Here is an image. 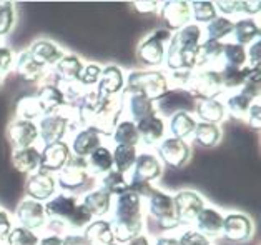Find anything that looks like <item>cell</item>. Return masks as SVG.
<instances>
[{
	"label": "cell",
	"instance_id": "1f68e13d",
	"mask_svg": "<svg viewBox=\"0 0 261 245\" xmlns=\"http://www.w3.org/2000/svg\"><path fill=\"white\" fill-rule=\"evenodd\" d=\"M12 165L18 172L30 175L40 169V149L37 147H23V149H12Z\"/></svg>",
	"mask_w": 261,
	"mask_h": 245
},
{
	"label": "cell",
	"instance_id": "e575fe53",
	"mask_svg": "<svg viewBox=\"0 0 261 245\" xmlns=\"http://www.w3.org/2000/svg\"><path fill=\"white\" fill-rule=\"evenodd\" d=\"M108 139H110V142L115 147L117 145H132V147L140 145L137 124L125 117H122L117 122V125L113 127V130L108 135Z\"/></svg>",
	"mask_w": 261,
	"mask_h": 245
},
{
	"label": "cell",
	"instance_id": "816d5d0a",
	"mask_svg": "<svg viewBox=\"0 0 261 245\" xmlns=\"http://www.w3.org/2000/svg\"><path fill=\"white\" fill-rule=\"evenodd\" d=\"M92 220H93L92 214L79 201V205H77V209H75L72 218H70L67 229H68V232H82Z\"/></svg>",
	"mask_w": 261,
	"mask_h": 245
},
{
	"label": "cell",
	"instance_id": "7bdbcfd3",
	"mask_svg": "<svg viewBox=\"0 0 261 245\" xmlns=\"http://www.w3.org/2000/svg\"><path fill=\"white\" fill-rule=\"evenodd\" d=\"M231 30H233V18L221 17V15H218L212 22H208L206 25L201 27L203 38L205 40H216V42H225V38L231 35Z\"/></svg>",
	"mask_w": 261,
	"mask_h": 245
},
{
	"label": "cell",
	"instance_id": "03108f58",
	"mask_svg": "<svg viewBox=\"0 0 261 245\" xmlns=\"http://www.w3.org/2000/svg\"><path fill=\"white\" fill-rule=\"evenodd\" d=\"M5 214H7V212H5L4 209H0V218H2V217H4Z\"/></svg>",
	"mask_w": 261,
	"mask_h": 245
},
{
	"label": "cell",
	"instance_id": "e7e4bbea",
	"mask_svg": "<svg viewBox=\"0 0 261 245\" xmlns=\"http://www.w3.org/2000/svg\"><path fill=\"white\" fill-rule=\"evenodd\" d=\"M153 245H178L176 235L175 234L160 235V237H156V240L153 242Z\"/></svg>",
	"mask_w": 261,
	"mask_h": 245
},
{
	"label": "cell",
	"instance_id": "ab89813d",
	"mask_svg": "<svg viewBox=\"0 0 261 245\" xmlns=\"http://www.w3.org/2000/svg\"><path fill=\"white\" fill-rule=\"evenodd\" d=\"M253 100L250 95L243 90H237V92H231L226 95V99L223 100V104H225V108H226V115H230L233 119H246V114L250 110V107Z\"/></svg>",
	"mask_w": 261,
	"mask_h": 245
},
{
	"label": "cell",
	"instance_id": "8fae6325",
	"mask_svg": "<svg viewBox=\"0 0 261 245\" xmlns=\"http://www.w3.org/2000/svg\"><path fill=\"white\" fill-rule=\"evenodd\" d=\"M254 234L253 220L243 212H228L223 214L221 237L231 243H245L251 240Z\"/></svg>",
	"mask_w": 261,
	"mask_h": 245
},
{
	"label": "cell",
	"instance_id": "db71d44e",
	"mask_svg": "<svg viewBox=\"0 0 261 245\" xmlns=\"http://www.w3.org/2000/svg\"><path fill=\"white\" fill-rule=\"evenodd\" d=\"M213 4H215L216 12H218V15L221 17L231 18L233 15L238 14L240 2H234V0H223V2H213Z\"/></svg>",
	"mask_w": 261,
	"mask_h": 245
},
{
	"label": "cell",
	"instance_id": "681fc988",
	"mask_svg": "<svg viewBox=\"0 0 261 245\" xmlns=\"http://www.w3.org/2000/svg\"><path fill=\"white\" fill-rule=\"evenodd\" d=\"M175 235H176L178 245H213V242L210 240V238H206L193 227H187V229L180 227L176 230Z\"/></svg>",
	"mask_w": 261,
	"mask_h": 245
},
{
	"label": "cell",
	"instance_id": "4dcf8cb0",
	"mask_svg": "<svg viewBox=\"0 0 261 245\" xmlns=\"http://www.w3.org/2000/svg\"><path fill=\"white\" fill-rule=\"evenodd\" d=\"M52 69H54V75L57 77L55 82L72 83L79 80L82 69H84V60L75 54H65Z\"/></svg>",
	"mask_w": 261,
	"mask_h": 245
},
{
	"label": "cell",
	"instance_id": "7c38bea8",
	"mask_svg": "<svg viewBox=\"0 0 261 245\" xmlns=\"http://www.w3.org/2000/svg\"><path fill=\"white\" fill-rule=\"evenodd\" d=\"M156 157L160 162L173 167V169H181L188 164L190 157H192V147L187 140H180L168 135L165 137L156 147Z\"/></svg>",
	"mask_w": 261,
	"mask_h": 245
},
{
	"label": "cell",
	"instance_id": "603a6c76",
	"mask_svg": "<svg viewBox=\"0 0 261 245\" xmlns=\"http://www.w3.org/2000/svg\"><path fill=\"white\" fill-rule=\"evenodd\" d=\"M37 100L45 114H54V112H62L67 108V99L63 94L62 87L59 85V82H48L43 80L40 83V87L35 92Z\"/></svg>",
	"mask_w": 261,
	"mask_h": 245
},
{
	"label": "cell",
	"instance_id": "f1b7e54d",
	"mask_svg": "<svg viewBox=\"0 0 261 245\" xmlns=\"http://www.w3.org/2000/svg\"><path fill=\"white\" fill-rule=\"evenodd\" d=\"M82 235L88 245H118L115 240V232L108 218H93L82 230Z\"/></svg>",
	"mask_w": 261,
	"mask_h": 245
},
{
	"label": "cell",
	"instance_id": "52a82bcc",
	"mask_svg": "<svg viewBox=\"0 0 261 245\" xmlns=\"http://www.w3.org/2000/svg\"><path fill=\"white\" fill-rule=\"evenodd\" d=\"M170 37L171 32L167 29H156L140 40L137 47V60L142 63L143 69H158L163 65Z\"/></svg>",
	"mask_w": 261,
	"mask_h": 245
},
{
	"label": "cell",
	"instance_id": "9a60e30c",
	"mask_svg": "<svg viewBox=\"0 0 261 245\" xmlns=\"http://www.w3.org/2000/svg\"><path fill=\"white\" fill-rule=\"evenodd\" d=\"M163 175V164L160 159L156 157V153L143 150L138 152L135 165L130 172L128 182H140V184H155L156 180H160Z\"/></svg>",
	"mask_w": 261,
	"mask_h": 245
},
{
	"label": "cell",
	"instance_id": "30bf717a",
	"mask_svg": "<svg viewBox=\"0 0 261 245\" xmlns=\"http://www.w3.org/2000/svg\"><path fill=\"white\" fill-rule=\"evenodd\" d=\"M14 224L20 227L30 229L34 232H40L47 229L48 218L45 215V207L43 202H37L34 198H22L18 202L17 209L14 212Z\"/></svg>",
	"mask_w": 261,
	"mask_h": 245
},
{
	"label": "cell",
	"instance_id": "5bb4252c",
	"mask_svg": "<svg viewBox=\"0 0 261 245\" xmlns=\"http://www.w3.org/2000/svg\"><path fill=\"white\" fill-rule=\"evenodd\" d=\"M205 198L201 193L185 189L178 190L173 195V207H175V215L180 225H192L196 215L200 214L201 209L205 207Z\"/></svg>",
	"mask_w": 261,
	"mask_h": 245
},
{
	"label": "cell",
	"instance_id": "6da1fadb",
	"mask_svg": "<svg viewBox=\"0 0 261 245\" xmlns=\"http://www.w3.org/2000/svg\"><path fill=\"white\" fill-rule=\"evenodd\" d=\"M110 224L115 232L118 245L132 240L133 237L143 234L145 229V207L143 198L133 190H126L113 198L110 210Z\"/></svg>",
	"mask_w": 261,
	"mask_h": 245
},
{
	"label": "cell",
	"instance_id": "f5cc1de1",
	"mask_svg": "<svg viewBox=\"0 0 261 245\" xmlns=\"http://www.w3.org/2000/svg\"><path fill=\"white\" fill-rule=\"evenodd\" d=\"M14 62H15V54L10 47H5V45H0V75H5L10 72V69H14Z\"/></svg>",
	"mask_w": 261,
	"mask_h": 245
},
{
	"label": "cell",
	"instance_id": "44dd1931",
	"mask_svg": "<svg viewBox=\"0 0 261 245\" xmlns=\"http://www.w3.org/2000/svg\"><path fill=\"white\" fill-rule=\"evenodd\" d=\"M7 139L12 149H23V147H34L39 140V128L37 122L14 119L7 125Z\"/></svg>",
	"mask_w": 261,
	"mask_h": 245
},
{
	"label": "cell",
	"instance_id": "4316f807",
	"mask_svg": "<svg viewBox=\"0 0 261 245\" xmlns=\"http://www.w3.org/2000/svg\"><path fill=\"white\" fill-rule=\"evenodd\" d=\"M27 50L37 62L42 63V65L47 69H52L55 63L67 54L59 43H55L54 40H48V38H39V40L32 42Z\"/></svg>",
	"mask_w": 261,
	"mask_h": 245
},
{
	"label": "cell",
	"instance_id": "83f0119b",
	"mask_svg": "<svg viewBox=\"0 0 261 245\" xmlns=\"http://www.w3.org/2000/svg\"><path fill=\"white\" fill-rule=\"evenodd\" d=\"M193 115L196 122H205V124H213V125H220L228 117L225 104H223L221 99L195 100Z\"/></svg>",
	"mask_w": 261,
	"mask_h": 245
},
{
	"label": "cell",
	"instance_id": "6125c7cd",
	"mask_svg": "<svg viewBox=\"0 0 261 245\" xmlns=\"http://www.w3.org/2000/svg\"><path fill=\"white\" fill-rule=\"evenodd\" d=\"M132 7H135L140 14H150V12H156L160 9V2H148V0H143V2H133Z\"/></svg>",
	"mask_w": 261,
	"mask_h": 245
},
{
	"label": "cell",
	"instance_id": "f6af8a7d",
	"mask_svg": "<svg viewBox=\"0 0 261 245\" xmlns=\"http://www.w3.org/2000/svg\"><path fill=\"white\" fill-rule=\"evenodd\" d=\"M250 67H241V69H218L221 75V83L225 92H237L245 87L248 82V75H250Z\"/></svg>",
	"mask_w": 261,
	"mask_h": 245
},
{
	"label": "cell",
	"instance_id": "5b68a950",
	"mask_svg": "<svg viewBox=\"0 0 261 245\" xmlns=\"http://www.w3.org/2000/svg\"><path fill=\"white\" fill-rule=\"evenodd\" d=\"M79 205V197L72 195V193H63L57 192L52 198H48L47 202H43L45 207V215L48 218L47 229L57 232V234H67L68 229L67 225L72 218L75 209Z\"/></svg>",
	"mask_w": 261,
	"mask_h": 245
},
{
	"label": "cell",
	"instance_id": "3957f363",
	"mask_svg": "<svg viewBox=\"0 0 261 245\" xmlns=\"http://www.w3.org/2000/svg\"><path fill=\"white\" fill-rule=\"evenodd\" d=\"M170 88L168 75L162 69L132 70L125 75L126 94H140L150 100H158Z\"/></svg>",
	"mask_w": 261,
	"mask_h": 245
},
{
	"label": "cell",
	"instance_id": "cb8c5ba5",
	"mask_svg": "<svg viewBox=\"0 0 261 245\" xmlns=\"http://www.w3.org/2000/svg\"><path fill=\"white\" fill-rule=\"evenodd\" d=\"M14 70L23 82L29 83H42L45 80V77L50 74V69L43 67L42 63L37 62L30 55L29 50H22L20 54L15 55Z\"/></svg>",
	"mask_w": 261,
	"mask_h": 245
},
{
	"label": "cell",
	"instance_id": "91938a15",
	"mask_svg": "<svg viewBox=\"0 0 261 245\" xmlns=\"http://www.w3.org/2000/svg\"><path fill=\"white\" fill-rule=\"evenodd\" d=\"M39 245H63V235L52 230H47L45 234L40 235Z\"/></svg>",
	"mask_w": 261,
	"mask_h": 245
},
{
	"label": "cell",
	"instance_id": "e0dca14e",
	"mask_svg": "<svg viewBox=\"0 0 261 245\" xmlns=\"http://www.w3.org/2000/svg\"><path fill=\"white\" fill-rule=\"evenodd\" d=\"M162 22L165 24V29L168 32H176L188 24H192V14H190V2H183V0H168V2H162L160 9H158Z\"/></svg>",
	"mask_w": 261,
	"mask_h": 245
},
{
	"label": "cell",
	"instance_id": "8d00e7d4",
	"mask_svg": "<svg viewBox=\"0 0 261 245\" xmlns=\"http://www.w3.org/2000/svg\"><path fill=\"white\" fill-rule=\"evenodd\" d=\"M196 125V119L193 114L188 112H178L171 115L167 122V128L170 130V135L180 140H188L193 135Z\"/></svg>",
	"mask_w": 261,
	"mask_h": 245
},
{
	"label": "cell",
	"instance_id": "6f0895ef",
	"mask_svg": "<svg viewBox=\"0 0 261 245\" xmlns=\"http://www.w3.org/2000/svg\"><path fill=\"white\" fill-rule=\"evenodd\" d=\"M261 107H259V102H253L251 107H250V110H248L246 114V122H248V125H250L251 128H254V130H259V125H261Z\"/></svg>",
	"mask_w": 261,
	"mask_h": 245
},
{
	"label": "cell",
	"instance_id": "7dc6e473",
	"mask_svg": "<svg viewBox=\"0 0 261 245\" xmlns=\"http://www.w3.org/2000/svg\"><path fill=\"white\" fill-rule=\"evenodd\" d=\"M100 74H101L100 63L97 62L84 63V69H82L77 83L84 90H95V87H97V83L100 80Z\"/></svg>",
	"mask_w": 261,
	"mask_h": 245
},
{
	"label": "cell",
	"instance_id": "680465c9",
	"mask_svg": "<svg viewBox=\"0 0 261 245\" xmlns=\"http://www.w3.org/2000/svg\"><path fill=\"white\" fill-rule=\"evenodd\" d=\"M258 12H259V2H256V0H251V2H240L238 14H243L248 18H253L258 15Z\"/></svg>",
	"mask_w": 261,
	"mask_h": 245
},
{
	"label": "cell",
	"instance_id": "b9f144b4",
	"mask_svg": "<svg viewBox=\"0 0 261 245\" xmlns=\"http://www.w3.org/2000/svg\"><path fill=\"white\" fill-rule=\"evenodd\" d=\"M221 137H223V132H221L220 125L205 124V122H196L193 135H192L195 144L200 147H205V149L218 145Z\"/></svg>",
	"mask_w": 261,
	"mask_h": 245
},
{
	"label": "cell",
	"instance_id": "ee69618b",
	"mask_svg": "<svg viewBox=\"0 0 261 245\" xmlns=\"http://www.w3.org/2000/svg\"><path fill=\"white\" fill-rule=\"evenodd\" d=\"M15 117L14 119H20V120H30V122H37L42 115L43 110L37 100L35 94L32 95H23L15 102Z\"/></svg>",
	"mask_w": 261,
	"mask_h": 245
},
{
	"label": "cell",
	"instance_id": "d6986e66",
	"mask_svg": "<svg viewBox=\"0 0 261 245\" xmlns=\"http://www.w3.org/2000/svg\"><path fill=\"white\" fill-rule=\"evenodd\" d=\"M70 157H72V152H70L67 140L55 142V144H50V145H43L40 150V169L39 170L54 173L55 175L57 172H60L63 167L68 164Z\"/></svg>",
	"mask_w": 261,
	"mask_h": 245
},
{
	"label": "cell",
	"instance_id": "9c48e42d",
	"mask_svg": "<svg viewBox=\"0 0 261 245\" xmlns=\"http://www.w3.org/2000/svg\"><path fill=\"white\" fill-rule=\"evenodd\" d=\"M37 128H39V140H42L43 145L62 142L72 132V117L67 108L62 112L45 114L37 120Z\"/></svg>",
	"mask_w": 261,
	"mask_h": 245
},
{
	"label": "cell",
	"instance_id": "4fadbf2b",
	"mask_svg": "<svg viewBox=\"0 0 261 245\" xmlns=\"http://www.w3.org/2000/svg\"><path fill=\"white\" fill-rule=\"evenodd\" d=\"M155 110L163 119H170L178 112L193 114L195 99L185 88H168L160 99L155 100Z\"/></svg>",
	"mask_w": 261,
	"mask_h": 245
},
{
	"label": "cell",
	"instance_id": "be15d7a7",
	"mask_svg": "<svg viewBox=\"0 0 261 245\" xmlns=\"http://www.w3.org/2000/svg\"><path fill=\"white\" fill-rule=\"evenodd\" d=\"M122 245H153V240H151V238L146 235V234H140V235L133 237L132 240L125 242Z\"/></svg>",
	"mask_w": 261,
	"mask_h": 245
},
{
	"label": "cell",
	"instance_id": "484cf974",
	"mask_svg": "<svg viewBox=\"0 0 261 245\" xmlns=\"http://www.w3.org/2000/svg\"><path fill=\"white\" fill-rule=\"evenodd\" d=\"M221 227H223V212H220L216 207L205 205L201 212L193 220V229L198 230L210 240L216 237H221Z\"/></svg>",
	"mask_w": 261,
	"mask_h": 245
},
{
	"label": "cell",
	"instance_id": "9f6ffc18",
	"mask_svg": "<svg viewBox=\"0 0 261 245\" xmlns=\"http://www.w3.org/2000/svg\"><path fill=\"white\" fill-rule=\"evenodd\" d=\"M14 227V220L9 215V212L0 218V245H9V237H10V230Z\"/></svg>",
	"mask_w": 261,
	"mask_h": 245
},
{
	"label": "cell",
	"instance_id": "c3c4849f",
	"mask_svg": "<svg viewBox=\"0 0 261 245\" xmlns=\"http://www.w3.org/2000/svg\"><path fill=\"white\" fill-rule=\"evenodd\" d=\"M39 238H40L39 232H34L30 229H25L14 224V227L10 230L9 245H39Z\"/></svg>",
	"mask_w": 261,
	"mask_h": 245
},
{
	"label": "cell",
	"instance_id": "f546056e",
	"mask_svg": "<svg viewBox=\"0 0 261 245\" xmlns=\"http://www.w3.org/2000/svg\"><path fill=\"white\" fill-rule=\"evenodd\" d=\"M79 201L88 212H90L93 218H105L107 215H110L113 198L110 195H107L105 192H101L98 189L87 190Z\"/></svg>",
	"mask_w": 261,
	"mask_h": 245
},
{
	"label": "cell",
	"instance_id": "f35d334b",
	"mask_svg": "<svg viewBox=\"0 0 261 245\" xmlns=\"http://www.w3.org/2000/svg\"><path fill=\"white\" fill-rule=\"evenodd\" d=\"M246 65V47H241L234 42H223L218 69H241Z\"/></svg>",
	"mask_w": 261,
	"mask_h": 245
},
{
	"label": "cell",
	"instance_id": "d4e9b609",
	"mask_svg": "<svg viewBox=\"0 0 261 245\" xmlns=\"http://www.w3.org/2000/svg\"><path fill=\"white\" fill-rule=\"evenodd\" d=\"M155 102L146 99L140 94H122V117L130 119L132 122L142 120L148 115L155 114Z\"/></svg>",
	"mask_w": 261,
	"mask_h": 245
},
{
	"label": "cell",
	"instance_id": "277c9868",
	"mask_svg": "<svg viewBox=\"0 0 261 245\" xmlns=\"http://www.w3.org/2000/svg\"><path fill=\"white\" fill-rule=\"evenodd\" d=\"M145 214H148L153 220L160 225V229L173 232L181 227L176 220L175 207H173V195L162 189L153 187L151 192L143 198Z\"/></svg>",
	"mask_w": 261,
	"mask_h": 245
},
{
	"label": "cell",
	"instance_id": "bcb514c9",
	"mask_svg": "<svg viewBox=\"0 0 261 245\" xmlns=\"http://www.w3.org/2000/svg\"><path fill=\"white\" fill-rule=\"evenodd\" d=\"M190 14H192V22L196 25H206L213 18L218 17V12L215 9L213 2H190Z\"/></svg>",
	"mask_w": 261,
	"mask_h": 245
},
{
	"label": "cell",
	"instance_id": "d590c367",
	"mask_svg": "<svg viewBox=\"0 0 261 245\" xmlns=\"http://www.w3.org/2000/svg\"><path fill=\"white\" fill-rule=\"evenodd\" d=\"M221 50L223 42L205 40L203 38L198 47V54H196V69H218Z\"/></svg>",
	"mask_w": 261,
	"mask_h": 245
},
{
	"label": "cell",
	"instance_id": "7a4b0ae2",
	"mask_svg": "<svg viewBox=\"0 0 261 245\" xmlns=\"http://www.w3.org/2000/svg\"><path fill=\"white\" fill-rule=\"evenodd\" d=\"M203 40L201 27L196 24H188L187 27L171 34L165 52V72H192L196 69V54Z\"/></svg>",
	"mask_w": 261,
	"mask_h": 245
},
{
	"label": "cell",
	"instance_id": "ffe728a7",
	"mask_svg": "<svg viewBox=\"0 0 261 245\" xmlns=\"http://www.w3.org/2000/svg\"><path fill=\"white\" fill-rule=\"evenodd\" d=\"M125 72L122 67L115 63H108L101 67L100 80L95 87V92L98 97H118L125 90Z\"/></svg>",
	"mask_w": 261,
	"mask_h": 245
},
{
	"label": "cell",
	"instance_id": "ba28073f",
	"mask_svg": "<svg viewBox=\"0 0 261 245\" xmlns=\"http://www.w3.org/2000/svg\"><path fill=\"white\" fill-rule=\"evenodd\" d=\"M92 179L93 177L88 173L85 159L73 155L60 172L55 173L57 189H60L63 193H72V195H77L82 190L87 192V185L90 184Z\"/></svg>",
	"mask_w": 261,
	"mask_h": 245
},
{
	"label": "cell",
	"instance_id": "11a10c76",
	"mask_svg": "<svg viewBox=\"0 0 261 245\" xmlns=\"http://www.w3.org/2000/svg\"><path fill=\"white\" fill-rule=\"evenodd\" d=\"M246 60L250 69H259L261 52H259V40H254L246 47Z\"/></svg>",
	"mask_w": 261,
	"mask_h": 245
},
{
	"label": "cell",
	"instance_id": "7402d4cb",
	"mask_svg": "<svg viewBox=\"0 0 261 245\" xmlns=\"http://www.w3.org/2000/svg\"><path fill=\"white\" fill-rule=\"evenodd\" d=\"M137 132L140 144L146 147H156L167 137V120L155 112L137 122Z\"/></svg>",
	"mask_w": 261,
	"mask_h": 245
},
{
	"label": "cell",
	"instance_id": "94428289",
	"mask_svg": "<svg viewBox=\"0 0 261 245\" xmlns=\"http://www.w3.org/2000/svg\"><path fill=\"white\" fill-rule=\"evenodd\" d=\"M63 245H88L82 232H67L63 234Z\"/></svg>",
	"mask_w": 261,
	"mask_h": 245
},
{
	"label": "cell",
	"instance_id": "003e7915",
	"mask_svg": "<svg viewBox=\"0 0 261 245\" xmlns=\"http://www.w3.org/2000/svg\"><path fill=\"white\" fill-rule=\"evenodd\" d=\"M2 80H4V77H2V75H0V85H2Z\"/></svg>",
	"mask_w": 261,
	"mask_h": 245
},
{
	"label": "cell",
	"instance_id": "2e32d148",
	"mask_svg": "<svg viewBox=\"0 0 261 245\" xmlns=\"http://www.w3.org/2000/svg\"><path fill=\"white\" fill-rule=\"evenodd\" d=\"M67 144L73 157L87 159L95 149L105 144V137L92 127H79L72 130L70 142Z\"/></svg>",
	"mask_w": 261,
	"mask_h": 245
},
{
	"label": "cell",
	"instance_id": "d6a6232c",
	"mask_svg": "<svg viewBox=\"0 0 261 245\" xmlns=\"http://www.w3.org/2000/svg\"><path fill=\"white\" fill-rule=\"evenodd\" d=\"M259 25L256 22V18H248L241 17L233 20V30H231V38L234 43L241 45V47H248L254 40H259Z\"/></svg>",
	"mask_w": 261,
	"mask_h": 245
},
{
	"label": "cell",
	"instance_id": "60d3db41",
	"mask_svg": "<svg viewBox=\"0 0 261 245\" xmlns=\"http://www.w3.org/2000/svg\"><path fill=\"white\" fill-rule=\"evenodd\" d=\"M138 155V147L132 145H117L112 149V159H113V170H117L123 175H128L132 172L135 160Z\"/></svg>",
	"mask_w": 261,
	"mask_h": 245
},
{
	"label": "cell",
	"instance_id": "74e56055",
	"mask_svg": "<svg viewBox=\"0 0 261 245\" xmlns=\"http://www.w3.org/2000/svg\"><path fill=\"white\" fill-rule=\"evenodd\" d=\"M97 189L105 192L107 195H110L112 198L118 197V195H122L123 192L130 190L128 177L117 170H110L108 173H105V175L97 179Z\"/></svg>",
	"mask_w": 261,
	"mask_h": 245
},
{
	"label": "cell",
	"instance_id": "8992f818",
	"mask_svg": "<svg viewBox=\"0 0 261 245\" xmlns=\"http://www.w3.org/2000/svg\"><path fill=\"white\" fill-rule=\"evenodd\" d=\"M185 90L195 100L220 99L225 94L218 69H193L190 72Z\"/></svg>",
	"mask_w": 261,
	"mask_h": 245
},
{
	"label": "cell",
	"instance_id": "ac0fdd59",
	"mask_svg": "<svg viewBox=\"0 0 261 245\" xmlns=\"http://www.w3.org/2000/svg\"><path fill=\"white\" fill-rule=\"evenodd\" d=\"M25 193L29 198L37 202H47L57 193V180L54 173L37 170L27 175L25 180Z\"/></svg>",
	"mask_w": 261,
	"mask_h": 245
},
{
	"label": "cell",
	"instance_id": "836d02e7",
	"mask_svg": "<svg viewBox=\"0 0 261 245\" xmlns=\"http://www.w3.org/2000/svg\"><path fill=\"white\" fill-rule=\"evenodd\" d=\"M88 173L92 177H101L113 170V159H112V149L107 144L100 145L98 149H95L90 155L85 159Z\"/></svg>",
	"mask_w": 261,
	"mask_h": 245
},
{
	"label": "cell",
	"instance_id": "f907efd6",
	"mask_svg": "<svg viewBox=\"0 0 261 245\" xmlns=\"http://www.w3.org/2000/svg\"><path fill=\"white\" fill-rule=\"evenodd\" d=\"M15 24V4L0 2V37H5L14 29Z\"/></svg>",
	"mask_w": 261,
	"mask_h": 245
}]
</instances>
